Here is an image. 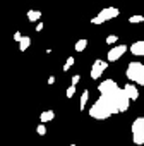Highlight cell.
<instances>
[{"mask_svg":"<svg viewBox=\"0 0 144 146\" xmlns=\"http://www.w3.org/2000/svg\"><path fill=\"white\" fill-rule=\"evenodd\" d=\"M98 91H100V96H103V98H106L110 103H113L118 112H127V110H129L130 100H129L127 95L124 93V88H120L113 79H105V81H101L100 86H98Z\"/></svg>","mask_w":144,"mask_h":146,"instance_id":"cell-1","label":"cell"},{"mask_svg":"<svg viewBox=\"0 0 144 146\" xmlns=\"http://www.w3.org/2000/svg\"><path fill=\"white\" fill-rule=\"evenodd\" d=\"M115 113H118V110H117V107L113 105V103H110L106 98H103V96H100L94 103H93V107L89 108V117H93V119H96V120H106L108 117H112V115H115Z\"/></svg>","mask_w":144,"mask_h":146,"instance_id":"cell-2","label":"cell"},{"mask_svg":"<svg viewBox=\"0 0 144 146\" xmlns=\"http://www.w3.org/2000/svg\"><path fill=\"white\" fill-rule=\"evenodd\" d=\"M125 76L129 78V81H132L137 86H144V64L141 62H130L127 65Z\"/></svg>","mask_w":144,"mask_h":146,"instance_id":"cell-3","label":"cell"},{"mask_svg":"<svg viewBox=\"0 0 144 146\" xmlns=\"http://www.w3.org/2000/svg\"><path fill=\"white\" fill-rule=\"evenodd\" d=\"M130 129H132V141H134V144L142 146L144 144V117H137L132 122Z\"/></svg>","mask_w":144,"mask_h":146,"instance_id":"cell-4","label":"cell"},{"mask_svg":"<svg viewBox=\"0 0 144 146\" xmlns=\"http://www.w3.org/2000/svg\"><path fill=\"white\" fill-rule=\"evenodd\" d=\"M118 16V9L117 7H105L100 11V14L96 17L91 19V24H103L105 21H110V19H115Z\"/></svg>","mask_w":144,"mask_h":146,"instance_id":"cell-5","label":"cell"},{"mask_svg":"<svg viewBox=\"0 0 144 146\" xmlns=\"http://www.w3.org/2000/svg\"><path fill=\"white\" fill-rule=\"evenodd\" d=\"M108 69V62L98 58L93 62V67H91V79H100L103 76V72Z\"/></svg>","mask_w":144,"mask_h":146,"instance_id":"cell-6","label":"cell"},{"mask_svg":"<svg viewBox=\"0 0 144 146\" xmlns=\"http://www.w3.org/2000/svg\"><path fill=\"white\" fill-rule=\"evenodd\" d=\"M127 48H129V46H125V45H117V46L110 48V50H108V62H115V60H118V58L127 52Z\"/></svg>","mask_w":144,"mask_h":146,"instance_id":"cell-7","label":"cell"},{"mask_svg":"<svg viewBox=\"0 0 144 146\" xmlns=\"http://www.w3.org/2000/svg\"><path fill=\"white\" fill-rule=\"evenodd\" d=\"M130 53L135 55V57H144V40H139V41H134L130 45Z\"/></svg>","mask_w":144,"mask_h":146,"instance_id":"cell-8","label":"cell"},{"mask_svg":"<svg viewBox=\"0 0 144 146\" xmlns=\"http://www.w3.org/2000/svg\"><path fill=\"white\" fill-rule=\"evenodd\" d=\"M124 93L127 95V98H129L130 102L139 98V90L135 88V84H125V86H124Z\"/></svg>","mask_w":144,"mask_h":146,"instance_id":"cell-9","label":"cell"},{"mask_svg":"<svg viewBox=\"0 0 144 146\" xmlns=\"http://www.w3.org/2000/svg\"><path fill=\"white\" fill-rule=\"evenodd\" d=\"M53 119H55V112H53V110H45V112L40 113V122H41V124L50 122V120H53Z\"/></svg>","mask_w":144,"mask_h":146,"instance_id":"cell-10","label":"cell"},{"mask_svg":"<svg viewBox=\"0 0 144 146\" xmlns=\"http://www.w3.org/2000/svg\"><path fill=\"white\" fill-rule=\"evenodd\" d=\"M40 19H41V12H40V11H34V9L28 11V21L36 23V21H40Z\"/></svg>","mask_w":144,"mask_h":146,"instance_id":"cell-11","label":"cell"},{"mask_svg":"<svg viewBox=\"0 0 144 146\" xmlns=\"http://www.w3.org/2000/svg\"><path fill=\"white\" fill-rule=\"evenodd\" d=\"M29 45H31V38H29V36H22L21 41H19V50H21V52H26V50L29 48Z\"/></svg>","mask_w":144,"mask_h":146,"instance_id":"cell-12","label":"cell"},{"mask_svg":"<svg viewBox=\"0 0 144 146\" xmlns=\"http://www.w3.org/2000/svg\"><path fill=\"white\" fill-rule=\"evenodd\" d=\"M86 46H88V40H79L77 43H76V46H74V50L76 52H83V50H86Z\"/></svg>","mask_w":144,"mask_h":146,"instance_id":"cell-13","label":"cell"},{"mask_svg":"<svg viewBox=\"0 0 144 146\" xmlns=\"http://www.w3.org/2000/svg\"><path fill=\"white\" fill-rule=\"evenodd\" d=\"M88 100H89V91H88V90H84V91H83V95H81V102H79V105H81V110L86 107Z\"/></svg>","mask_w":144,"mask_h":146,"instance_id":"cell-14","label":"cell"},{"mask_svg":"<svg viewBox=\"0 0 144 146\" xmlns=\"http://www.w3.org/2000/svg\"><path fill=\"white\" fill-rule=\"evenodd\" d=\"M129 23H130V24H141V23H144V16H141V14L130 16V17H129Z\"/></svg>","mask_w":144,"mask_h":146,"instance_id":"cell-15","label":"cell"},{"mask_svg":"<svg viewBox=\"0 0 144 146\" xmlns=\"http://www.w3.org/2000/svg\"><path fill=\"white\" fill-rule=\"evenodd\" d=\"M118 41V36L117 35H108L106 36V45H115Z\"/></svg>","mask_w":144,"mask_h":146,"instance_id":"cell-16","label":"cell"},{"mask_svg":"<svg viewBox=\"0 0 144 146\" xmlns=\"http://www.w3.org/2000/svg\"><path fill=\"white\" fill-rule=\"evenodd\" d=\"M74 95H76V86H72V84H70V86L67 88V98H72Z\"/></svg>","mask_w":144,"mask_h":146,"instance_id":"cell-17","label":"cell"},{"mask_svg":"<svg viewBox=\"0 0 144 146\" xmlns=\"http://www.w3.org/2000/svg\"><path fill=\"white\" fill-rule=\"evenodd\" d=\"M36 132H38L40 136H45V134H46V127H45V124H40V125L36 127Z\"/></svg>","mask_w":144,"mask_h":146,"instance_id":"cell-18","label":"cell"},{"mask_svg":"<svg viewBox=\"0 0 144 146\" xmlns=\"http://www.w3.org/2000/svg\"><path fill=\"white\" fill-rule=\"evenodd\" d=\"M72 64H74V57H69V58H67V62L63 64V70L70 69V67H72Z\"/></svg>","mask_w":144,"mask_h":146,"instance_id":"cell-19","label":"cell"},{"mask_svg":"<svg viewBox=\"0 0 144 146\" xmlns=\"http://www.w3.org/2000/svg\"><path fill=\"white\" fill-rule=\"evenodd\" d=\"M79 79H81V78H79L77 74H76V76H72V86H76V84L79 83Z\"/></svg>","mask_w":144,"mask_h":146,"instance_id":"cell-20","label":"cell"},{"mask_svg":"<svg viewBox=\"0 0 144 146\" xmlns=\"http://www.w3.org/2000/svg\"><path fill=\"white\" fill-rule=\"evenodd\" d=\"M21 38H22V35H21V33H19V31H17V33H14V40H16V41H17V43H19V41H21Z\"/></svg>","mask_w":144,"mask_h":146,"instance_id":"cell-21","label":"cell"},{"mask_svg":"<svg viewBox=\"0 0 144 146\" xmlns=\"http://www.w3.org/2000/svg\"><path fill=\"white\" fill-rule=\"evenodd\" d=\"M41 29H43V23H38L36 24V31H41Z\"/></svg>","mask_w":144,"mask_h":146,"instance_id":"cell-22","label":"cell"},{"mask_svg":"<svg viewBox=\"0 0 144 146\" xmlns=\"http://www.w3.org/2000/svg\"><path fill=\"white\" fill-rule=\"evenodd\" d=\"M53 83H55V78H53V76H52V78H48V84H53Z\"/></svg>","mask_w":144,"mask_h":146,"instance_id":"cell-23","label":"cell"},{"mask_svg":"<svg viewBox=\"0 0 144 146\" xmlns=\"http://www.w3.org/2000/svg\"><path fill=\"white\" fill-rule=\"evenodd\" d=\"M70 146H79V144H70Z\"/></svg>","mask_w":144,"mask_h":146,"instance_id":"cell-24","label":"cell"}]
</instances>
